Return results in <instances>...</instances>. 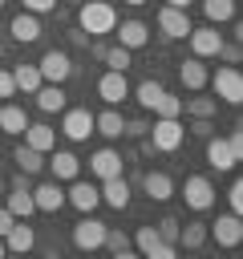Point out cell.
Instances as JSON below:
<instances>
[{
    "label": "cell",
    "mask_w": 243,
    "mask_h": 259,
    "mask_svg": "<svg viewBox=\"0 0 243 259\" xmlns=\"http://www.w3.org/2000/svg\"><path fill=\"white\" fill-rule=\"evenodd\" d=\"M77 24H81V32H89V36H109L113 24H117V8L105 4V0H85V4L77 8Z\"/></svg>",
    "instance_id": "1"
},
{
    "label": "cell",
    "mask_w": 243,
    "mask_h": 259,
    "mask_svg": "<svg viewBox=\"0 0 243 259\" xmlns=\"http://www.w3.org/2000/svg\"><path fill=\"white\" fill-rule=\"evenodd\" d=\"M150 134V150H162V154H174L186 138V125L178 117H154V125L146 130Z\"/></svg>",
    "instance_id": "2"
},
{
    "label": "cell",
    "mask_w": 243,
    "mask_h": 259,
    "mask_svg": "<svg viewBox=\"0 0 243 259\" xmlns=\"http://www.w3.org/2000/svg\"><path fill=\"white\" fill-rule=\"evenodd\" d=\"M207 85L215 89V97L219 101H227V105H239L243 101V77H239V69L235 65H219L215 69V77H207Z\"/></svg>",
    "instance_id": "3"
},
{
    "label": "cell",
    "mask_w": 243,
    "mask_h": 259,
    "mask_svg": "<svg viewBox=\"0 0 243 259\" xmlns=\"http://www.w3.org/2000/svg\"><path fill=\"white\" fill-rule=\"evenodd\" d=\"M36 69H40V81H49V85H65V81L73 77V61H69V53H61V49H49V53L36 61Z\"/></svg>",
    "instance_id": "4"
},
{
    "label": "cell",
    "mask_w": 243,
    "mask_h": 259,
    "mask_svg": "<svg viewBox=\"0 0 243 259\" xmlns=\"http://www.w3.org/2000/svg\"><path fill=\"white\" fill-rule=\"evenodd\" d=\"M186 40H190V57H198V61H207V57H219V49H223V32H219L215 24L190 28V32H186Z\"/></svg>",
    "instance_id": "5"
},
{
    "label": "cell",
    "mask_w": 243,
    "mask_h": 259,
    "mask_svg": "<svg viewBox=\"0 0 243 259\" xmlns=\"http://www.w3.org/2000/svg\"><path fill=\"white\" fill-rule=\"evenodd\" d=\"M182 202H186L190 210H211V206H215V186H211V178L190 174V178L182 182Z\"/></svg>",
    "instance_id": "6"
},
{
    "label": "cell",
    "mask_w": 243,
    "mask_h": 259,
    "mask_svg": "<svg viewBox=\"0 0 243 259\" xmlns=\"http://www.w3.org/2000/svg\"><path fill=\"white\" fill-rule=\"evenodd\" d=\"M65 202L77 206L81 214H93V210L101 206V190H97V182H81V178H73V186L65 190Z\"/></svg>",
    "instance_id": "7"
},
{
    "label": "cell",
    "mask_w": 243,
    "mask_h": 259,
    "mask_svg": "<svg viewBox=\"0 0 243 259\" xmlns=\"http://www.w3.org/2000/svg\"><path fill=\"white\" fill-rule=\"evenodd\" d=\"M101 239H105V223L93 219V214H85V219L73 227V247H77V251H97Z\"/></svg>",
    "instance_id": "8"
},
{
    "label": "cell",
    "mask_w": 243,
    "mask_h": 259,
    "mask_svg": "<svg viewBox=\"0 0 243 259\" xmlns=\"http://www.w3.org/2000/svg\"><path fill=\"white\" fill-rule=\"evenodd\" d=\"M158 28H162V36L178 40V36H186L194 24H190L186 8H170V4H162V8H158Z\"/></svg>",
    "instance_id": "9"
},
{
    "label": "cell",
    "mask_w": 243,
    "mask_h": 259,
    "mask_svg": "<svg viewBox=\"0 0 243 259\" xmlns=\"http://www.w3.org/2000/svg\"><path fill=\"white\" fill-rule=\"evenodd\" d=\"M97 97H101L105 105H122V101L130 97V81H126V73L105 69V73H101V81H97Z\"/></svg>",
    "instance_id": "10"
},
{
    "label": "cell",
    "mask_w": 243,
    "mask_h": 259,
    "mask_svg": "<svg viewBox=\"0 0 243 259\" xmlns=\"http://www.w3.org/2000/svg\"><path fill=\"white\" fill-rule=\"evenodd\" d=\"M65 117H61V134L69 138V142H85L89 134H93V113L89 109H61Z\"/></svg>",
    "instance_id": "11"
},
{
    "label": "cell",
    "mask_w": 243,
    "mask_h": 259,
    "mask_svg": "<svg viewBox=\"0 0 243 259\" xmlns=\"http://www.w3.org/2000/svg\"><path fill=\"white\" fill-rule=\"evenodd\" d=\"M207 235H211L219 247H239V243H243V223H239V214H219Z\"/></svg>",
    "instance_id": "12"
},
{
    "label": "cell",
    "mask_w": 243,
    "mask_h": 259,
    "mask_svg": "<svg viewBox=\"0 0 243 259\" xmlns=\"http://www.w3.org/2000/svg\"><path fill=\"white\" fill-rule=\"evenodd\" d=\"M32 206H36V210H45V214H57V210L65 206V190H61V182L53 178V182L32 186Z\"/></svg>",
    "instance_id": "13"
},
{
    "label": "cell",
    "mask_w": 243,
    "mask_h": 259,
    "mask_svg": "<svg viewBox=\"0 0 243 259\" xmlns=\"http://www.w3.org/2000/svg\"><path fill=\"white\" fill-rule=\"evenodd\" d=\"M113 36H117V45L122 49H142V45H150V28L142 24V20H122V24H113Z\"/></svg>",
    "instance_id": "14"
},
{
    "label": "cell",
    "mask_w": 243,
    "mask_h": 259,
    "mask_svg": "<svg viewBox=\"0 0 243 259\" xmlns=\"http://www.w3.org/2000/svg\"><path fill=\"white\" fill-rule=\"evenodd\" d=\"M101 202L105 206H113V210H126L130 206V182L122 178V174H113V178H101Z\"/></svg>",
    "instance_id": "15"
},
{
    "label": "cell",
    "mask_w": 243,
    "mask_h": 259,
    "mask_svg": "<svg viewBox=\"0 0 243 259\" xmlns=\"http://www.w3.org/2000/svg\"><path fill=\"white\" fill-rule=\"evenodd\" d=\"M8 32H12V40L32 45V40H40V16H32V12H16V16L8 20Z\"/></svg>",
    "instance_id": "16"
},
{
    "label": "cell",
    "mask_w": 243,
    "mask_h": 259,
    "mask_svg": "<svg viewBox=\"0 0 243 259\" xmlns=\"http://www.w3.org/2000/svg\"><path fill=\"white\" fill-rule=\"evenodd\" d=\"M20 138H24V146H32V150H40V154L57 150V130H53V125H45V121H28Z\"/></svg>",
    "instance_id": "17"
},
{
    "label": "cell",
    "mask_w": 243,
    "mask_h": 259,
    "mask_svg": "<svg viewBox=\"0 0 243 259\" xmlns=\"http://www.w3.org/2000/svg\"><path fill=\"white\" fill-rule=\"evenodd\" d=\"M207 162L215 166V170H235V162H239V154L231 150V142L227 138H207Z\"/></svg>",
    "instance_id": "18"
},
{
    "label": "cell",
    "mask_w": 243,
    "mask_h": 259,
    "mask_svg": "<svg viewBox=\"0 0 243 259\" xmlns=\"http://www.w3.org/2000/svg\"><path fill=\"white\" fill-rule=\"evenodd\" d=\"M207 65L198 61V57H186L182 65H178V81H182V89H190V93H198V89H207Z\"/></svg>",
    "instance_id": "19"
},
{
    "label": "cell",
    "mask_w": 243,
    "mask_h": 259,
    "mask_svg": "<svg viewBox=\"0 0 243 259\" xmlns=\"http://www.w3.org/2000/svg\"><path fill=\"white\" fill-rule=\"evenodd\" d=\"M89 174H93L97 182H101V178L122 174V154H117V150H109V146H105V150H97V154L89 158Z\"/></svg>",
    "instance_id": "20"
},
{
    "label": "cell",
    "mask_w": 243,
    "mask_h": 259,
    "mask_svg": "<svg viewBox=\"0 0 243 259\" xmlns=\"http://www.w3.org/2000/svg\"><path fill=\"white\" fill-rule=\"evenodd\" d=\"M49 170H53L57 182H73V178L81 174V158H77L73 150H57V154L49 158Z\"/></svg>",
    "instance_id": "21"
},
{
    "label": "cell",
    "mask_w": 243,
    "mask_h": 259,
    "mask_svg": "<svg viewBox=\"0 0 243 259\" xmlns=\"http://www.w3.org/2000/svg\"><path fill=\"white\" fill-rule=\"evenodd\" d=\"M36 247V231L28 227V219H16L12 231L4 235V251H32Z\"/></svg>",
    "instance_id": "22"
},
{
    "label": "cell",
    "mask_w": 243,
    "mask_h": 259,
    "mask_svg": "<svg viewBox=\"0 0 243 259\" xmlns=\"http://www.w3.org/2000/svg\"><path fill=\"white\" fill-rule=\"evenodd\" d=\"M93 134H101V138H122V134H126V117L109 105V109L93 113Z\"/></svg>",
    "instance_id": "23"
},
{
    "label": "cell",
    "mask_w": 243,
    "mask_h": 259,
    "mask_svg": "<svg viewBox=\"0 0 243 259\" xmlns=\"http://www.w3.org/2000/svg\"><path fill=\"white\" fill-rule=\"evenodd\" d=\"M142 186H146V198H150V202H166V198L174 194V182H170V174H162V170H150V174L142 178Z\"/></svg>",
    "instance_id": "24"
},
{
    "label": "cell",
    "mask_w": 243,
    "mask_h": 259,
    "mask_svg": "<svg viewBox=\"0 0 243 259\" xmlns=\"http://www.w3.org/2000/svg\"><path fill=\"white\" fill-rule=\"evenodd\" d=\"M24 125H28V113H24L20 105L4 101V105H0V134H12V138H20V134H24Z\"/></svg>",
    "instance_id": "25"
},
{
    "label": "cell",
    "mask_w": 243,
    "mask_h": 259,
    "mask_svg": "<svg viewBox=\"0 0 243 259\" xmlns=\"http://www.w3.org/2000/svg\"><path fill=\"white\" fill-rule=\"evenodd\" d=\"M32 97H36V109H40V113H61V109H65V89H61V85H49V81H45Z\"/></svg>",
    "instance_id": "26"
},
{
    "label": "cell",
    "mask_w": 243,
    "mask_h": 259,
    "mask_svg": "<svg viewBox=\"0 0 243 259\" xmlns=\"http://www.w3.org/2000/svg\"><path fill=\"white\" fill-rule=\"evenodd\" d=\"M8 210H12V219H28L36 206H32V186H8V202H4Z\"/></svg>",
    "instance_id": "27"
},
{
    "label": "cell",
    "mask_w": 243,
    "mask_h": 259,
    "mask_svg": "<svg viewBox=\"0 0 243 259\" xmlns=\"http://www.w3.org/2000/svg\"><path fill=\"white\" fill-rule=\"evenodd\" d=\"M12 162H16V170H20V174H40V166H45V154H40V150H32V146H16Z\"/></svg>",
    "instance_id": "28"
},
{
    "label": "cell",
    "mask_w": 243,
    "mask_h": 259,
    "mask_svg": "<svg viewBox=\"0 0 243 259\" xmlns=\"http://www.w3.org/2000/svg\"><path fill=\"white\" fill-rule=\"evenodd\" d=\"M12 81H16V89H24V93H36V89L45 85L36 65H16V69H12Z\"/></svg>",
    "instance_id": "29"
},
{
    "label": "cell",
    "mask_w": 243,
    "mask_h": 259,
    "mask_svg": "<svg viewBox=\"0 0 243 259\" xmlns=\"http://www.w3.org/2000/svg\"><path fill=\"white\" fill-rule=\"evenodd\" d=\"M202 12L211 24H227L235 20V0H202Z\"/></svg>",
    "instance_id": "30"
},
{
    "label": "cell",
    "mask_w": 243,
    "mask_h": 259,
    "mask_svg": "<svg viewBox=\"0 0 243 259\" xmlns=\"http://www.w3.org/2000/svg\"><path fill=\"white\" fill-rule=\"evenodd\" d=\"M202 243H207V227H202V223H186V227H178V247L194 251V247H202Z\"/></svg>",
    "instance_id": "31"
},
{
    "label": "cell",
    "mask_w": 243,
    "mask_h": 259,
    "mask_svg": "<svg viewBox=\"0 0 243 259\" xmlns=\"http://www.w3.org/2000/svg\"><path fill=\"white\" fill-rule=\"evenodd\" d=\"M182 109H186L190 117H215L219 101H215V97H182Z\"/></svg>",
    "instance_id": "32"
},
{
    "label": "cell",
    "mask_w": 243,
    "mask_h": 259,
    "mask_svg": "<svg viewBox=\"0 0 243 259\" xmlns=\"http://www.w3.org/2000/svg\"><path fill=\"white\" fill-rule=\"evenodd\" d=\"M158 243H162V239H158V231H154V227H138V235H134V247H138L146 259H154V255H158Z\"/></svg>",
    "instance_id": "33"
},
{
    "label": "cell",
    "mask_w": 243,
    "mask_h": 259,
    "mask_svg": "<svg viewBox=\"0 0 243 259\" xmlns=\"http://www.w3.org/2000/svg\"><path fill=\"white\" fill-rule=\"evenodd\" d=\"M130 65H134V53H130V49H122V45L105 49V69H113V73H126Z\"/></svg>",
    "instance_id": "34"
},
{
    "label": "cell",
    "mask_w": 243,
    "mask_h": 259,
    "mask_svg": "<svg viewBox=\"0 0 243 259\" xmlns=\"http://www.w3.org/2000/svg\"><path fill=\"white\" fill-rule=\"evenodd\" d=\"M162 93H166V89H162V85H158V81H142V85H138V89H134V97H138V105H142V109H154V105H158V97H162Z\"/></svg>",
    "instance_id": "35"
},
{
    "label": "cell",
    "mask_w": 243,
    "mask_h": 259,
    "mask_svg": "<svg viewBox=\"0 0 243 259\" xmlns=\"http://www.w3.org/2000/svg\"><path fill=\"white\" fill-rule=\"evenodd\" d=\"M101 247H109L113 255H130V247H134V243H130V235H126V231H113V227H105V239H101Z\"/></svg>",
    "instance_id": "36"
},
{
    "label": "cell",
    "mask_w": 243,
    "mask_h": 259,
    "mask_svg": "<svg viewBox=\"0 0 243 259\" xmlns=\"http://www.w3.org/2000/svg\"><path fill=\"white\" fill-rule=\"evenodd\" d=\"M178 113H182V97L162 93V97H158V105H154V117H178Z\"/></svg>",
    "instance_id": "37"
},
{
    "label": "cell",
    "mask_w": 243,
    "mask_h": 259,
    "mask_svg": "<svg viewBox=\"0 0 243 259\" xmlns=\"http://www.w3.org/2000/svg\"><path fill=\"white\" fill-rule=\"evenodd\" d=\"M154 231H158V239H162V243H178V219H174V214H166Z\"/></svg>",
    "instance_id": "38"
},
{
    "label": "cell",
    "mask_w": 243,
    "mask_h": 259,
    "mask_svg": "<svg viewBox=\"0 0 243 259\" xmlns=\"http://www.w3.org/2000/svg\"><path fill=\"white\" fill-rule=\"evenodd\" d=\"M227 202H231V214H243V182L235 178L231 190H227Z\"/></svg>",
    "instance_id": "39"
},
{
    "label": "cell",
    "mask_w": 243,
    "mask_h": 259,
    "mask_svg": "<svg viewBox=\"0 0 243 259\" xmlns=\"http://www.w3.org/2000/svg\"><path fill=\"white\" fill-rule=\"evenodd\" d=\"M20 4H24V12H32V16H45V12L57 8V0H20Z\"/></svg>",
    "instance_id": "40"
},
{
    "label": "cell",
    "mask_w": 243,
    "mask_h": 259,
    "mask_svg": "<svg viewBox=\"0 0 243 259\" xmlns=\"http://www.w3.org/2000/svg\"><path fill=\"white\" fill-rule=\"evenodd\" d=\"M190 134H194V138H211V134H215L211 117H194V121H190Z\"/></svg>",
    "instance_id": "41"
},
{
    "label": "cell",
    "mask_w": 243,
    "mask_h": 259,
    "mask_svg": "<svg viewBox=\"0 0 243 259\" xmlns=\"http://www.w3.org/2000/svg\"><path fill=\"white\" fill-rule=\"evenodd\" d=\"M12 93H16V81L8 69H0V97H12Z\"/></svg>",
    "instance_id": "42"
},
{
    "label": "cell",
    "mask_w": 243,
    "mask_h": 259,
    "mask_svg": "<svg viewBox=\"0 0 243 259\" xmlns=\"http://www.w3.org/2000/svg\"><path fill=\"white\" fill-rule=\"evenodd\" d=\"M219 57H223L227 65H239V57H243V53H239V45H223V49H219Z\"/></svg>",
    "instance_id": "43"
},
{
    "label": "cell",
    "mask_w": 243,
    "mask_h": 259,
    "mask_svg": "<svg viewBox=\"0 0 243 259\" xmlns=\"http://www.w3.org/2000/svg\"><path fill=\"white\" fill-rule=\"evenodd\" d=\"M146 130H150V121H142V117L138 121H126V134L130 138H146Z\"/></svg>",
    "instance_id": "44"
},
{
    "label": "cell",
    "mask_w": 243,
    "mask_h": 259,
    "mask_svg": "<svg viewBox=\"0 0 243 259\" xmlns=\"http://www.w3.org/2000/svg\"><path fill=\"white\" fill-rule=\"evenodd\" d=\"M12 223H16V219H12V210H8V206H0V239L12 231Z\"/></svg>",
    "instance_id": "45"
},
{
    "label": "cell",
    "mask_w": 243,
    "mask_h": 259,
    "mask_svg": "<svg viewBox=\"0 0 243 259\" xmlns=\"http://www.w3.org/2000/svg\"><path fill=\"white\" fill-rule=\"evenodd\" d=\"M227 142H231V150L243 158V134H239V130H231V134H227Z\"/></svg>",
    "instance_id": "46"
},
{
    "label": "cell",
    "mask_w": 243,
    "mask_h": 259,
    "mask_svg": "<svg viewBox=\"0 0 243 259\" xmlns=\"http://www.w3.org/2000/svg\"><path fill=\"white\" fill-rule=\"evenodd\" d=\"M69 40H73V45H81V49H85V45H89V32H81V28H77V32H69Z\"/></svg>",
    "instance_id": "47"
},
{
    "label": "cell",
    "mask_w": 243,
    "mask_h": 259,
    "mask_svg": "<svg viewBox=\"0 0 243 259\" xmlns=\"http://www.w3.org/2000/svg\"><path fill=\"white\" fill-rule=\"evenodd\" d=\"M166 4H170V8H190L194 0H166Z\"/></svg>",
    "instance_id": "48"
},
{
    "label": "cell",
    "mask_w": 243,
    "mask_h": 259,
    "mask_svg": "<svg viewBox=\"0 0 243 259\" xmlns=\"http://www.w3.org/2000/svg\"><path fill=\"white\" fill-rule=\"evenodd\" d=\"M122 4H130V8H142V4H146V0H122Z\"/></svg>",
    "instance_id": "49"
},
{
    "label": "cell",
    "mask_w": 243,
    "mask_h": 259,
    "mask_svg": "<svg viewBox=\"0 0 243 259\" xmlns=\"http://www.w3.org/2000/svg\"><path fill=\"white\" fill-rule=\"evenodd\" d=\"M0 198H4V178H0Z\"/></svg>",
    "instance_id": "50"
},
{
    "label": "cell",
    "mask_w": 243,
    "mask_h": 259,
    "mask_svg": "<svg viewBox=\"0 0 243 259\" xmlns=\"http://www.w3.org/2000/svg\"><path fill=\"white\" fill-rule=\"evenodd\" d=\"M0 255H4V239H0Z\"/></svg>",
    "instance_id": "51"
},
{
    "label": "cell",
    "mask_w": 243,
    "mask_h": 259,
    "mask_svg": "<svg viewBox=\"0 0 243 259\" xmlns=\"http://www.w3.org/2000/svg\"><path fill=\"white\" fill-rule=\"evenodd\" d=\"M0 57H4V45H0Z\"/></svg>",
    "instance_id": "52"
},
{
    "label": "cell",
    "mask_w": 243,
    "mask_h": 259,
    "mask_svg": "<svg viewBox=\"0 0 243 259\" xmlns=\"http://www.w3.org/2000/svg\"><path fill=\"white\" fill-rule=\"evenodd\" d=\"M0 8H4V0H0Z\"/></svg>",
    "instance_id": "53"
}]
</instances>
